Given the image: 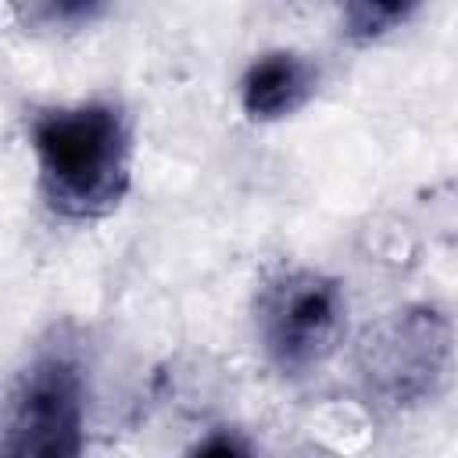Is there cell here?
I'll use <instances>...</instances> for the list:
<instances>
[{
  "label": "cell",
  "mask_w": 458,
  "mask_h": 458,
  "mask_svg": "<svg viewBox=\"0 0 458 458\" xmlns=\"http://www.w3.org/2000/svg\"><path fill=\"white\" fill-rule=\"evenodd\" d=\"M39 190L61 218L93 222L111 215L129 190L132 129L118 104L82 100L32 118Z\"/></svg>",
  "instance_id": "6da1fadb"
},
{
  "label": "cell",
  "mask_w": 458,
  "mask_h": 458,
  "mask_svg": "<svg viewBox=\"0 0 458 458\" xmlns=\"http://www.w3.org/2000/svg\"><path fill=\"white\" fill-rule=\"evenodd\" d=\"M344 286L318 268H283L258 290L254 333L268 365L283 376L318 369L344 340Z\"/></svg>",
  "instance_id": "277c9868"
},
{
  "label": "cell",
  "mask_w": 458,
  "mask_h": 458,
  "mask_svg": "<svg viewBox=\"0 0 458 458\" xmlns=\"http://www.w3.org/2000/svg\"><path fill=\"white\" fill-rule=\"evenodd\" d=\"M32 21H43V29H75L97 14H104V4H82V0H64V4H32L21 11Z\"/></svg>",
  "instance_id": "52a82bcc"
},
{
  "label": "cell",
  "mask_w": 458,
  "mask_h": 458,
  "mask_svg": "<svg viewBox=\"0 0 458 458\" xmlns=\"http://www.w3.org/2000/svg\"><path fill=\"white\" fill-rule=\"evenodd\" d=\"M186 458H254V451L236 429H215Z\"/></svg>",
  "instance_id": "ba28073f"
},
{
  "label": "cell",
  "mask_w": 458,
  "mask_h": 458,
  "mask_svg": "<svg viewBox=\"0 0 458 458\" xmlns=\"http://www.w3.org/2000/svg\"><path fill=\"white\" fill-rule=\"evenodd\" d=\"M451 358V318L433 304H404L361 333L354 372L369 404L379 411H411L444 390Z\"/></svg>",
  "instance_id": "7a4b0ae2"
},
{
  "label": "cell",
  "mask_w": 458,
  "mask_h": 458,
  "mask_svg": "<svg viewBox=\"0 0 458 458\" xmlns=\"http://www.w3.org/2000/svg\"><path fill=\"white\" fill-rule=\"evenodd\" d=\"M419 7L415 4H347L344 7V39L354 47L376 43L386 32L401 29Z\"/></svg>",
  "instance_id": "8992f818"
},
{
  "label": "cell",
  "mask_w": 458,
  "mask_h": 458,
  "mask_svg": "<svg viewBox=\"0 0 458 458\" xmlns=\"http://www.w3.org/2000/svg\"><path fill=\"white\" fill-rule=\"evenodd\" d=\"M318 86V68L297 50H268L240 79L243 114L254 122H276L293 114L311 100Z\"/></svg>",
  "instance_id": "5b68a950"
},
{
  "label": "cell",
  "mask_w": 458,
  "mask_h": 458,
  "mask_svg": "<svg viewBox=\"0 0 458 458\" xmlns=\"http://www.w3.org/2000/svg\"><path fill=\"white\" fill-rule=\"evenodd\" d=\"M86 383L68 344H43L14 376L4 408V458H82Z\"/></svg>",
  "instance_id": "3957f363"
}]
</instances>
